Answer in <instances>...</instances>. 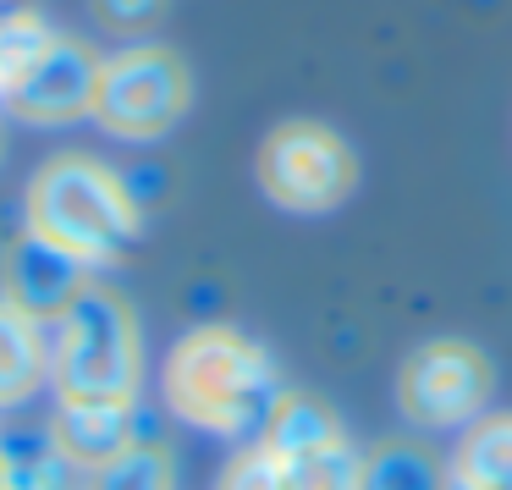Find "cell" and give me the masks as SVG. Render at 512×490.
Here are the masks:
<instances>
[{
	"instance_id": "cell-16",
	"label": "cell",
	"mask_w": 512,
	"mask_h": 490,
	"mask_svg": "<svg viewBox=\"0 0 512 490\" xmlns=\"http://www.w3.org/2000/svg\"><path fill=\"white\" fill-rule=\"evenodd\" d=\"M50 34H56V28H50L39 12H6L0 17V89H6V78H12Z\"/></svg>"
},
{
	"instance_id": "cell-3",
	"label": "cell",
	"mask_w": 512,
	"mask_h": 490,
	"mask_svg": "<svg viewBox=\"0 0 512 490\" xmlns=\"http://www.w3.org/2000/svg\"><path fill=\"white\" fill-rule=\"evenodd\" d=\"M50 386L56 402H138L144 331L116 287H89L50 325Z\"/></svg>"
},
{
	"instance_id": "cell-12",
	"label": "cell",
	"mask_w": 512,
	"mask_h": 490,
	"mask_svg": "<svg viewBox=\"0 0 512 490\" xmlns=\"http://www.w3.org/2000/svg\"><path fill=\"white\" fill-rule=\"evenodd\" d=\"M446 485L457 490H512V419H479L457 446Z\"/></svg>"
},
{
	"instance_id": "cell-7",
	"label": "cell",
	"mask_w": 512,
	"mask_h": 490,
	"mask_svg": "<svg viewBox=\"0 0 512 490\" xmlns=\"http://www.w3.org/2000/svg\"><path fill=\"white\" fill-rule=\"evenodd\" d=\"M94 78H100V56L72 34H50L6 78L0 105L28 127H72L94 111Z\"/></svg>"
},
{
	"instance_id": "cell-11",
	"label": "cell",
	"mask_w": 512,
	"mask_h": 490,
	"mask_svg": "<svg viewBox=\"0 0 512 490\" xmlns=\"http://www.w3.org/2000/svg\"><path fill=\"white\" fill-rule=\"evenodd\" d=\"M0 479H6V490H83L78 468L61 457L50 424H6L0 430Z\"/></svg>"
},
{
	"instance_id": "cell-8",
	"label": "cell",
	"mask_w": 512,
	"mask_h": 490,
	"mask_svg": "<svg viewBox=\"0 0 512 490\" xmlns=\"http://www.w3.org/2000/svg\"><path fill=\"white\" fill-rule=\"evenodd\" d=\"M83 287H89V270L34 232H17L12 248H6V259H0V298L39 325H56V314L67 309Z\"/></svg>"
},
{
	"instance_id": "cell-9",
	"label": "cell",
	"mask_w": 512,
	"mask_h": 490,
	"mask_svg": "<svg viewBox=\"0 0 512 490\" xmlns=\"http://www.w3.org/2000/svg\"><path fill=\"white\" fill-rule=\"evenodd\" d=\"M50 435H56L61 457H67L78 474H94V468H105L111 457H122L127 446L149 441L138 402H56Z\"/></svg>"
},
{
	"instance_id": "cell-5",
	"label": "cell",
	"mask_w": 512,
	"mask_h": 490,
	"mask_svg": "<svg viewBox=\"0 0 512 490\" xmlns=\"http://www.w3.org/2000/svg\"><path fill=\"white\" fill-rule=\"evenodd\" d=\"M193 105V72L177 50L166 45H127L116 56H100L94 78V122L111 138L149 144L166 138Z\"/></svg>"
},
{
	"instance_id": "cell-18",
	"label": "cell",
	"mask_w": 512,
	"mask_h": 490,
	"mask_svg": "<svg viewBox=\"0 0 512 490\" xmlns=\"http://www.w3.org/2000/svg\"><path fill=\"white\" fill-rule=\"evenodd\" d=\"M94 12H100V23L116 28V34H144L149 23H160L166 0H94Z\"/></svg>"
},
{
	"instance_id": "cell-10",
	"label": "cell",
	"mask_w": 512,
	"mask_h": 490,
	"mask_svg": "<svg viewBox=\"0 0 512 490\" xmlns=\"http://www.w3.org/2000/svg\"><path fill=\"white\" fill-rule=\"evenodd\" d=\"M39 386H50V336L39 320L0 298V408L39 397Z\"/></svg>"
},
{
	"instance_id": "cell-19",
	"label": "cell",
	"mask_w": 512,
	"mask_h": 490,
	"mask_svg": "<svg viewBox=\"0 0 512 490\" xmlns=\"http://www.w3.org/2000/svg\"><path fill=\"white\" fill-rule=\"evenodd\" d=\"M0 490H6V479H0Z\"/></svg>"
},
{
	"instance_id": "cell-4",
	"label": "cell",
	"mask_w": 512,
	"mask_h": 490,
	"mask_svg": "<svg viewBox=\"0 0 512 490\" xmlns=\"http://www.w3.org/2000/svg\"><path fill=\"white\" fill-rule=\"evenodd\" d=\"M254 182L287 215H331L358 188V155L336 127L292 116L265 133L254 155Z\"/></svg>"
},
{
	"instance_id": "cell-6",
	"label": "cell",
	"mask_w": 512,
	"mask_h": 490,
	"mask_svg": "<svg viewBox=\"0 0 512 490\" xmlns=\"http://www.w3.org/2000/svg\"><path fill=\"white\" fill-rule=\"evenodd\" d=\"M496 397V369L485 347L463 336H435L413 347L397 369V402L419 430H463Z\"/></svg>"
},
{
	"instance_id": "cell-13",
	"label": "cell",
	"mask_w": 512,
	"mask_h": 490,
	"mask_svg": "<svg viewBox=\"0 0 512 490\" xmlns=\"http://www.w3.org/2000/svg\"><path fill=\"white\" fill-rule=\"evenodd\" d=\"M358 490H446V468L430 446L386 441V446H375V452H364Z\"/></svg>"
},
{
	"instance_id": "cell-2",
	"label": "cell",
	"mask_w": 512,
	"mask_h": 490,
	"mask_svg": "<svg viewBox=\"0 0 512 490\" xmlns=\"http://www.w3.org/2000/svg\"><path fill=\"white\" fill-rule=\"evenodd\" d=\"M23 232L56 243L83 270L116 265L144 237V210L122 171L94 155H56L34 171L23 193Z\"/></svg>"
},
{
	"instance_id": "cell-15",
	"label": "cell",
	"mask_w": 512,
	"mask_h": 490,
	"mask_svg": "<svg viewBox=\"0 0 512 490\" xmlns=\"http://www.w3.org/2000/svg\"><path fill=\"white\" fill-rule=\"evenodd\" d=\"M358 468H364V452H358L353 441H336V446H325V452L281 463V474H287V490H358Z\"/></svg>"
},
{
	"instance_id": "cell-14",
	"label": "cell",
	"mask_w": 512,
	"mask_h": 490,
	"mask_svg": "<svg viewBox=\"0 0 512 490\" xmlns=\"http://www.w3.org/2000/svg\"><path fill=\"white\" fill-rule=\"evenodd\" d=\"M83 490H177V463L160 441H138L105 468H94Z\"/></svg>"
},
{
	"instance_id": "cell-1",
	"label": "cell",
	"mask_w": 512,
	"mask_h": 490,
	"mask_svg": "<svg viewBox=\"0 0 512 490\" xmlns=\"http://www.w3.org/2000/svg\"><path fill=\"white\" fill-rule=\"evenodd\" d=\"M166 408L182 424L221 441L254 446L265 435L270 413L281 408L287 386L281 369L254 336H243L237 325H199L188 331L166 358Z\"/></svg>"
},
{
	"instance_id": "cell-17",
	"label": "cell",
	"mask_w": 512,
	"mask_h": 490,
	"mask_svg": "<svg viewBox=\"0 0 512 490\" xmlns=\"http://www.w3.org/2000/svg\"><path fill=\"white\" fill-rule=\"evenodd\" d=\"M215 490H287V474H281V463L254 441V446H243V452L221 468Z\"/></svg>"
}]
</instances>
